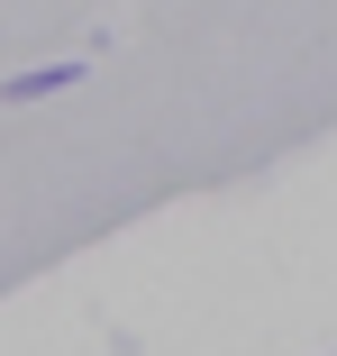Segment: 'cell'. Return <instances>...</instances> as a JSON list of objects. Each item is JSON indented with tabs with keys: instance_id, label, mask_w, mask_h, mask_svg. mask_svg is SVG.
I'll list each match as a JSON object with an SVG mask.
<instances>
[{
	"instance_id": "cell-1",
	"label": "cell",
	"mask_w": 337,
	"mask_h": 356,
	"mask_svg": "<svg viewBox=\"0 0 337 356\" xmlns=\"http://www.w3.org/2000/svg\"><path fill=\"white\" fill-rule=\"evenodd\" d=\"M64 83H83V64H46V74H10V83H0V101H46V92H64Z\"/></svg>"
}]
</instances>
